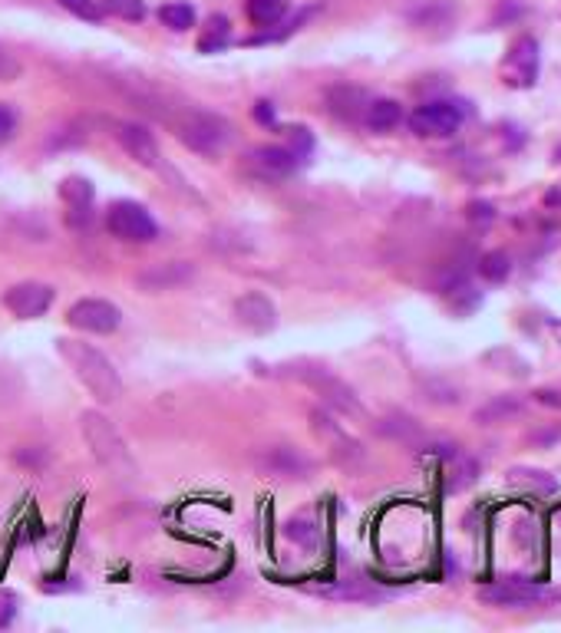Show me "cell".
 <instances>
[{
    "label": "cell",
    "instance_id": "cell-34",
    "mask_svg": "<svg viewBox=\"0 0 561 633\" xmlns=\"http://www.w3.org/2000/svg\"><path fill=\"white\" fill-rule=\"evenodd\" d=\"M538 403L542 406H552V409H561V393L558 390H538Z\"/></svg>",
    "mask_w": 561,
    "mask_h": 633
},
{
    "label": "cell",
    "instance_id": "cell-25",
    "mask_svg": "<svg viewBox=\"0 0 561 633\" xmlns=\"http://www.w3.org/2000/svg\"><path fill=\"white\" fill-rule=\"evenodd\" d=\"M60 7L70 10L73 17L86 20V24H99V20H103V7H99V0H60Z\"/></svg>",
    "mask_w": 561,
    "mask_h": 633
},
{
    "label": "cell",
    "instance_id": "cell-12",
    "mask_svg": "<svg viewBox=\"0 0 561 633\" xmlns=\"http://www.w3.org/2000/svg\"><path fill=\"white\" fill-rule=\"evenodd\" d=\"M235 317H238V324L251 333H271L274 327H278V307H274L271 297L261 294V291H251L245 297H238Z\"/></svg>",
    "mask_w": 561,
    "mask_h": 633
},
{
    "label": "cell",
    "instance_id": "cell-36",
    "mask_svg": "<svg viewBox=\"0 0 561 633\" xmlns=\"http://www.w3.org/2000/svg\"><path fill=\"white\" fill-rule=\"evenodd\" d=\"M552 330H555V337H558V343H561V320H552Z\"/></svg>",
    "mask_w": 561,
    "mask_h": 633
},
{
    "label": "cell",
    "instance_id": "cell-20",
    "mask_svg": "<svg viewBox=\"0 0 561 633\" xmlns=\"http://www.w3.org/2000/svg\"><path fill=\"white\" fill-rule=\"evenodd\" d=\"M291 0H248V20L255 27H274L278 20L284 17V10H288Z\"/></svg>",
    "mask_w": 561,
    "mask_h": 633
},
{
    "label": "cell",
    "instance_id": "cell-11",
    "mask_svg": "<svg viewBox=\"0 0 561 633\" xmlns=\"http://www.w3.org/2000/svg\"><path fill=\"white\" fill-rule=\"evenodd\" d=\"M192 277H195V264L162 261V264H152L146 271H139L136 284H139V291H146V294H162V291H175V287L189 284Z\"/></svg>",
    "mask_w": 561,
    "mask_h": 633
},
{
    "label": "cell",
    "instance_id": "cell-14",
    "mask_svg": "<svg viewBox=\"0 0 561 633\" xmlns=\"http://www.w3.org/2000/svg\"><path fill=\"white\" fill-rule=\"evenodd\" d=\"M116 139L119 146H123L132 159H136L142 169H159V146H156V136L139 126V122H119L116 126Z\"/></svg>",
    "mask_w": 561,
    "mask_h": 633
},
{
    "label": "cell",
    "instance_id": "cell-4",
    "mask_svg": "<svg viewBox=\"0 0 561 633\" xmlns=\"http://www.w3.org/2000/svg\"><path fill=\"white\" fill-rule=\"evenodd\" d=\"M466 116H469L466 103H456V99H433V103H423L410 116V129L423 139H449L459 132Z\"/></svg>",
    "mask_w": 561,
    "mask_h": 633
},
{
    "label": "cell",
    "instance_id": "cell-17",
    "mask_svg": "<svg viewBox=\"0 0 561 633\" xmlns=\"http://www.w3.org/2000/svg\"><path fill=\"white\" fill-rule=\"evenodd\" d=\"M327 106L337 119L360 122L363 116H367L370 96L363 90H357V86H334V90H327Z\"/></svg>",
    "mask_w": 561,
    "mask_h": 633
},
{
    "label": "cell",
    "instance_id": "cell-6",
    "mask_svg": "<svg viewBox=\"0 0 561 633\" xmlns=\"http://www.w3.org/2000/svg\"><path fill=\"white\" fill-rule=\"evenodd\" d=\"M288 370H291V376H297V380H304L307 386H314V390L324 396V403L340 409V413H347V416H360L363 413L360 403H357V396H354V390H350L347 383H340L334 373H327L324 366L294 363V366H288Z\"/></svg>",
    "mask_w": 561,
    "mask_h": 633
},
{
    "label": "cell",
    "instance_id": "cell-5",
    "mask_svg": "<svg viewBox=\"0 0 561 633\" xmlns=\"http://www.w3.org/2000/svg\"><path fill=\"white\" fill-rule=\"evenodd\" d=\"M106 228L109 235L119 238V241H129V244H149L159 238V225L156 218L149 215L146 208L136 205V202H116L109 205L106 211Z\"/></svg>",
    "mask_w": 561,
    "mask_h": 633
},
{
    "label": "cell",
    "instance_id": "cell-28",
    "mask_svg": "<svg viewBox=\"0 0 561 633\" xmlns=\"http://www.w3.org/2000/svg\"><path fill=\"white\" fill-rule=\"evenodd\" d=\"M208 27H212V30H208L205 33V37L202 40H198V50H218V47H225V40H228V20L225 17H212V24H208Z\"/></svg>",
    "mask_w": 561,
    "mask_h": 633
},
{
    "label": "cell",
    "instance_id": "cell-10",
    "mask_svg": "<svg viewBox=\"0 0 561 633\" xmlns=\"http://www.w3.org/2000/svg\"><path fill=\"white\" fill-rule=\"evenodd\" d=\"M255 465L258 472L274 475V479H307V472H311V459H307L301 449H291V446L261 449L255 455Z\"/></svg>",
    "mask_w": 561,
    "mask_h": 633
},
{
    "label": "cell",
    "instance_id": "cell-7",
    "mask_svg": "<svg viewBox=\"0 0 561 633\" xmlns=\"http://www.w3.org/2000/svg\"><path fill=\"white\" fill-rule=\"evenodd\" d=\"M538 66H542V53H538L535 37H519L509 47L502 60V80L509 90H532L538 80Z\"/></svg>",
    "mask_w": 561,
    "mask_h": 633
},
{
    "label": "cell",
    "instance_id": "cell-9",
    "mask_svg": "<svg viewBox=\"0 0 561 633\" xmlns=\"http://www.w3.org/2000/svg\"><path fill=\"white\" fill-rule=\"evenodd\" d=\"M53 291L50 284H40V281H24V284H14L10 291L4 294V307L10 310L14 317L20 320H33V317H43L53 304Z\"/></svg>",
    "mask_w": 561,
    "mask_h": 633
},
{
    "label": "cell",
    "instance_id": "cell-18",
    "mask_svg": "<svg viewBox=\"0 0 561 633\" xmlns=\"http://www.w3.org/2000/svg\"><path fill=\"white\" fill-rule=\"evenodd\" d=\"M311 419H314L317 436H327L330 442H334V449H330V452L337 455V462H344V465H347L350 459H360V446H357V442L350 439V436H344V432H340L324 413H314Z\"/></svg>",
    "mask_w": 561,
    "mask_h": 633
},
{
    "label": "cell",
    "instance_id": "cell-15",
    "mask_svg": "<svg viewBox=\"0 0 561 633\" xmlns=\"http://www.w3.org/2000/svg\"><path fill=\"white\" fill-rule=\"evenodd\" d=\"M248 165L261 179H288L297 169V155L284 146H258L248 152Z\"/></svg>",
    "mask_w": 561,
    "mask_h": 633
},
{
    "label": "cell",
    "instance_id": "cell-29",
    "mask_svg": "<svg viewBox=\"0 0 561 633\" xmlns=\"http://www.w3.org/2000/svg\"><path fill=\"white\" fill-rule=\"evenodd\" d=\"M20 70H24V66H20V60L14 57V53H10L7 47H0V83H14L20 76Z\"/></svg>",
    "mask_w": 561,
    "mask_h": 633
},
{
    "label": "cell",
    "instance_id": "cell-3",
    "mask_svg": "<svg viewBox=\"0 0 561 633\" xmlns=\"http://www.w3.org/2000/svg\"><path fill=\"white\" fill-rule=\"evenodd\" d=\"M175 132L198 155H222L231 142L228 122L215 113H205V109H189L182 122H175Z\"/></svg>",
    "mask_w": 561,
    "mask_h": 633
},
{
    "label": "cell",
    "instance_id": "cell-13",
    "mask_svg": "<svg viewBox=\"0 0 561 633\" xmlns=\"http://www.w3.org/2000/svg\"><path fill=\"white\" fill-rule=\"evenodd\" d=\"M60 198L66 202V225L70 228H86L90 225V218H93V182L90 179H80V175H70L63 185H60Z\"/></svg>",
    "mask_w": 561,
    "mask_h": 633
},
{
    "label": "cell",
    "instance_id": "cell-16",
    "mask_svg": "<svg viewBox=\"0 0 561 633\" xmlns=\"http://www.w3.org/2000/svg\"><path fill=\"white\" fill-rule=\"evenodd\" d=\"M548 591L545 587H532L522 581H505V584H492L482 591V601L499 604V607H528L535 601H545Z\"/></svg>",
    "mask_w": 561,
    "mask_h": 633
},
{
    "label": "cell",
    "instance_id": "cell-1",
    "mask_svg": "<svg viewBox=\"0 0 561 633\" xmlns=\"http://www.w3.org/2000/svg\"><path fill=\"white\" fill-rule=\"evenodd\" d=\"M57 350H60V357L70 363L76 380H80L99 403H116V399L123 396V380H119L116 366L109 363L96 347H90V343H83V340L60 337Z\"/></svg>",
    "mask_w": 561,
    "mask_h": 633
},
{
    "label": "cell",
    "instance_id": "cell-27",
    "mask_svg": "<svg viewBox=\"0 0 561 633\" xmlns=\"http://www.w3.org/2000/svg\"><path fill=\"white\" fill-rule=\"evenodd\" d=\"M479 271H482V277H486V281H505V274H509V258H505L502 251H492V254H486V258H482V264H479Z\"/></svg>",
    "mask_w": 561,
    "mask_h": 633
},
{
    "label": "cell",
    "instance_id": "cell-19",
    "mask_svg": "<svg viewBox=\"0 0 561 633\" xmlns=\"http://www.w3.org/2000/svg\"><path fill=\"white\" fill-rule=\"evenodd\" d=\"M363 122H367L373 132H393L403 122V106L396 103V99H370Z\"/></svg>",
    "mask_w": 561,
    "mask_h": 633
},
{
    "label": "cell",
    "instance_id": "cell-26",
    "mask_svg": "<svg viewBox=\"0 0 561 633\" xmlns=\"http://www.w3.org/2000/svg\"><path fill=\"white\" fill-rule=\"evenodd\" d=\"M519 409H522V403H515V399H495V403H489V406H482V409H479L476 419H479V422H502L505 416L519 413Z\"/></svg>",
    "mask_w": 561,
    "mask_h": 633
},
{
    "label": "cell",
    "instance_id": "cell-30",
    "mask_svg": "<svg viewBox=\"0 0 561 633\" xmlns=\"http://www.w3.org/2000/svg\"><path fill=\"white\" fill-rule=\"evenodd\" d=\"M17 607H20V601H17V594H14V591H0V630L14 624Z\"/></svg>",
    "mask_w": 561,
    "mask_h": 633
},
{
    "label": "cell",
    "instance_id": "cell-23",
    "mask_svg": "<svg viewBox=\"0 0 561 633\" xmlns=\"http://www.w3.org/2000/svg\"><path fill=\"white\" fill-rule=\"evenodd\" d=\"M453 465H449V479H446V485H449V492H456V488H462V485H469L472 479H476V462L472 459H466V455H453V459H449Z\"/></svg>",
    "mask_w": 561,
    "mask_h": 633
},
{
    "label": "cell",
    "instance_id": "cell-35",
    "mask_svg": "<svg viewBox=\"0 0 561 633\" xmlns=\"http://www.w3.org/2000/svg\"><path fill=\"white\" fill-rule=\"evenodd\" d=\"M255 119L264 122V126H274V109H271V103H258L255 106Z\"/></svg>",
    "mask_w": 561,
    "mask_h": 633
},
{
    "label": "cell",
    "instance_id": "cell-31",
    "mask_svg": "<svg viewBox=\"0 0 561 633\" xmlns=\"http://www.w3.org/2000/svg\"><path fill=\"white\" fill-rule=\"evenodd\" d=\"M314 149V139L307 129H291V152L297 155V159H304L307 152Z\"/></svg>",
    "mask_w": 561,
    "mask_h": 633
},
{
    "label": "cell",
    "instance_id": "cell-33",
    "mask_svg": "<svg viewBox=\"0 0 561 633\" xmlns=\"http://www.w3.org/2000/svg\"><path fill=\"white\" fill-rule=\"evenodd\" d=\"M17 462H20V465H33V469H40V465L47 462V455H43L40 449H30V452H27V449H20V452H17Z\"/></svg>",
    "mask_w": 561,
    "mask_h": 633
},
{
    "label": "cell",
    "instance_id": "cell-2",
    "mask_svg": "<svg viewBox=\"0 0 561 633\" xmlns=\"http://www.w3.org/2000/svg\"><path fill=\"white\" fill-rule=\"evenodd\" d=\"M80 429H83L86 446H90V452H93V459L103 465L109 475H116V479H132V475H136L132 452L126 449L119 429L103 413L86 409V413L80 416Z\"/></svg>",
    "mask_w": 561,
    "mask_h": 633
},
{
    "label": "cell",
    "instance_id": "cell-22",
    "mask_svg": "<svg viewBox=\"0 0 561 633\" xmlns=\"http://www.w3.org/2000/svg\"><path fill=\"white\" fill-rule=\"evenodd\" d=\"M284 535L301 544V548H317V541H321V531H317V525H314L311 518H294V521H288Z\"/></svg>",
    "mask_w": 561,
    "mask_h": 633
},
{
    "label": "cell",
    "instance_id": "cell-8",
    "mask_svg": "<svg viewBox=\"0 0 561 633\" xmlns=\"http://www.w3.org/2000/svg\"><path fill=\"white\" fill-rule=\"evenodd\" d=\"M66 324L86 333H116L123 324V310L109 301H99V297H86L66 310Z\"/></svg>",
    "mask_w": 561,
    "mask_h": 633
},
{
    "label": "cell",
    "instance_id": "cell-21",
    "mask_svg": "<svg viewBox=\"0 0 561 633\" xmlns=\"http://www.w3.org/2000/svg\"><path fill=\"white\" fill-rule=\"evenodd\" d=\"M159 20L172 30H189L195 24V7L192 4H165V7H159Z\"/></svg>",
    "mask_w": 561,
    "mask_h": 633
},
{
    "label": "cell",
    "instance_id": "cell-32",
    "mask_svg": "<svg viewBox=\"0 0 561 633\" xmlns=\"http://www.w3.org/2000/svg\"><path fill=\"white\" fill-rule=\"evenodd\" d=\"M17 129V113L10 106H0V142H7Z\"/></svg>",
    "mask_w": 561,
    "mask_h": 633
},
{
    "label": "cell",
    "instance_id": "cell-24",
    "mask_svg": "<svg viewBox=\"0 0 561 633\" xmlns=\"http://www.w3.org/2000/svg\"><path fill=\"white\" fill-rule=\"evenodd\" d=\"M99 7L123 20H132V24H139V20L146 17V4H142V0H99Z\"/></svg>",
    "mask_w": 561,
    "mask_h": 633
}]
</instances>
